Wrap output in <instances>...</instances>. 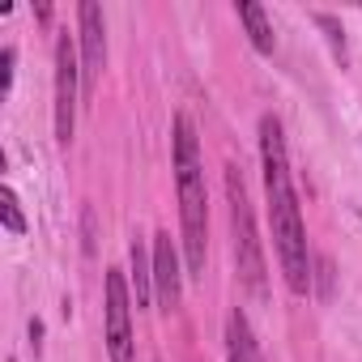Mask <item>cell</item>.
<instances>
[{
	"label": "cell",
	"mask_w": 362,
	"mask_h": 362,
	"mask_svg": "<svg viewBox=\"0 0 362 362\" xmlns=\"http://www.w3.org/2000/svg\"><path fill=\"white\" fill-rule=\"evenodd\" d=\"M77 52H81V86L90 94L94 81L103 77V64H107V22H103V9L94 0L77 5Z\"/></svg>",
	"instance_id": "8992f818"
},
{
	"label": "cell",
	"mask_w": 362,
	"mask_h": 362,
	"mask_svg": "<svg viewBox=\"0 0 362 362\" xmlns=\"http://www.w3.org/2000/svg\"><path fill=\"white\" fill-rule=\"evenodd\" d=\"M170 166H175V192H179V243H184L188 277H205L209 256V188H205V158L201 136L188 115H175L170 124Z\"/></svg>",
	"instance_id": "7a4b0ae2"
},
{
	"label": "cell",
	"mask_w": 362,
	"mask_h": 362,
	"mask_svg": "<svg viewBox=\"0 0 362 362\" xmlns=\"http://www.w3.org/2000/svg\"><path fill=\"white\" fill-rule=\"evenodd\" d=\"M311 286H320V294H324V298L332 294V260H328V256H315V273H311Z\"/></svg>",
	"instance_id": "4fadbf2b"
},
{
	"label": "cell",
	"mask_w": 362,
	"mask_h": 362,
	"mask_svg": "<svg viewBox=\"0 0 362 362\" xmlns=\"http://www.w3.org/2000/svg\"><path fill=\"white\" fill-rule=\"evenodd\" d=\"M235 18L243 22V30H247L252 47H256L260 56H273V47H277V35H273V22H269L264 5H235Z\"/></svg>",
	"instance_id": "9c48e42d"
},
{
	"label": "cell",
	"mask_w": 362,
	"mask_h": 362,
	"mask_svg": "<svg viewBox=\"0 0 362 362\" xmlns=\"http://www.w3.org/2000/svg\"><path fill=\"white\" fill-rule=\"evenodd\" d=\"M226 362H260V345H256V332L243 307L226 315Z\"/></svg>",
	"instance_id": "ba28073f"
},
{
	"label": "cell",
	"mask_w": 362,
	"mask_h": 362,
	"mask_svg": "<svg viewBox=\"0 0 362 362\" xmlns=\"http://www.w3.org/2000/svg\"><path fill=\"white\" fill-rule=\"evenodd\" d=\"M128 260H132V290H136V303L149 307V303H153V256H145V243L132 239V243H128Z\"/></svg>",
	"instance_id": "30bf717a"
},
{
	"label": "cell",
	"mask_w": 362,
	"mask_h": 362,
	"mask_svg": "<svg viewBox=\"0 0 362 362\" xmlns=\"http://www.w3.org/2000/svg\"><path fill=\"white\" fill-rule=\"evenodd\" d=\"M86 86H81V52H77V35L60 30L56 35V103H52V119H56V141L69 145L77 132V103H81Z\"/></svg>",
	"instance_id": "277c9868"
},
{
	"label": "cell",
	"mask_w": 362,
	"mask_h": 362,
	"mask_svg": "<svg viewBox=\"0 0 362 362\" xmlns=\"http://www.w3.org/2000/svg\"><path fill=\"white\" fill-rule=\"evenodd\" d=\"M13 64H18V47L9 43V47H5V94L13 90Z\"/></svg>",
	"instance_id": "5bb4252c"
},
{
	"label": "cell",
	"mask_w": 362,
	"mask_h": 362,
	"mask_svg": "<svg viewBox=\"0 0 362 362\" xmlns=\"http://www.w3.org/2000/svg\"><path fill=\"white\" fill-rule=\"evenodd\" d=\"M103 341L111 362H136V337H132V290L124 269H107L103 281Z\"/></svg>",
	"instance_id": "5b68a950"
},
{
	"label": "cell",
	"mask_w": 362,
	"mask_h": 362,
	"mask_svg": "<svg viewBox=\"0 0 362 362\" xmlns=\"http://www.w3.org/2000/svg\"><path fill=\"white\" fill-rule=\"evenodd\" d=\"M0 222H5V230H9L13 239L26 235V214H22V201H18V192H13L9 184L0 188Z\"/></svg>",
	"instance_id": "8fae6325"
},
{
	"label": "cell",
	"mask_w": 362,
	"mask_h": 362,
	"mask_svg": "<svg viewBox=\"0 0 362 362\" xmlns=\"http://www.w3.org/2000/svg\"><path fill=\"white\" fill-rule=\"evenodd\" d=\"M226 214H230V252H235V277L252 298L269 294V260H264V243L256 230V214H252V197L243 184V170L226 166Z\"/></svg>",
	"instance_id": "3957f363"
},
{
	"label": "cell",
	"mask_w": 362,
	"mask_h": 362,
	"mask_svg": "<svg viewBox=\"0 0 362 362\" xmlns=\"http://www.w3.org/2000/svg\"><path fill=\"white\" fill-rule=\"evenodd\" d=\"M260 175H264V214H269L281 277H286L290 294H311L315 256H311V243H307V222H303V209H298L290 153H286V132H281L277 115H260Z\"/></svg>",
	"instance_id": "6da1fadb"
},
{
	"label": "cell",
	"mask_w": 362,
	"mask_h": 362,
	"mask_svg": "<svg viewBox=\"0 0 362 362\" xmlns=\"http://www.w3.org/2000/svg\"><path fill=\"white\" fill-rule=\"evenodd\" d=\"M315 26H324L328 30V43H332V56L345 64V30H341V22L332 18V13H315Z\"/></svg>",
	"instance_id": "7c38bea8"
},
{
	"label": "cell",
	"mask_w": 362,
	"mask_h": 362,
	"mask_svg": "<svg viewBox=\"0 0 362 362\" xmlns=\"http://www.w3.org/2000/svg\"><path fill=\"white\" fill-rule=\"evenodd\" d=\"M184 264H179V252H175V239L166 230L153 235V303L158 311H175L179 298H184Z\"/></svg>",
	"instance_id": "52a82bcc"
}]
</instances>
